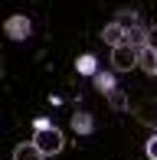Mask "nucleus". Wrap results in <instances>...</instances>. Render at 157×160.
<instances>
[{
	"label": "nucleus",
	"instance_id": "f257e3e1",
	"mask_svg": "<svg viewBox=\"0 0 157 160\" xmlns=\"http://www.w3.org/2000/svg\"><path fill=\"white\" fill-rule=\"evenodd\" d=\"M33 144H36V147H39L46 157H53V154H59V150L66 147V137H62L59 128H49V131H36Z\"/></svg>",
	"mask_w": 157,
	"mask_h": 160
},
{
	"label": "nucleus",
	"instance_id": "f03ea898",
	"mask_svg": "<svg viewBox=\"0 0 157 160\" xmlns=\"http://www.w3.org/2000/svg\"><path fill=\"white\" fill-rule=\"evenodd\" d=\"M138 49L134 46H118V49H111V69L115 72H131V69H138Z\"/></svg>",
	"mask_w": 157,
	"mask_h": 160
},
{
	"label": "nucleus",
	"instance_id": "7ed1b4c3",
	"mask_svg": "<svg viewBox=\"0 0 157 160\" xmlns=\"http://www.w3.org/2000/svg\"><path fill=\"white\" fill-rule=\"evenodd\" d=\"M3 33L10 36L13 42H23V39H30V33H33V23H30V17H23V13H13V17L3 23Z\"/></svg>",
	"mask_w": 157,
	"mask_h": 160
},
{
	"label": "nucleus",
	"instance_id": "20e7f679",
	"mask_svg": "<svg viewBox=\"0 0 157 160\" xmlns=\"http://www.w3.org/2000/svg\"><path fill=\"white\" fill-rule=\"evenodd\" d=\"M102 39L108 42L111 49H118V46H124V42H128V30H124L121 23H115V20H111V23L102 30Z\"/></svg>",
	"mask_w": 157,
	"mask_h": 160
},
{
	"label": "nucleus",
	"instance_id": "39448f33",
	"mask_svg": "<svg viewBox=\"0 0 157 160\" xmlns=\"http://www.w3.org/2000/svg\"><path fill=\"white\" fill-rule=\"evenodd\" d=\"M13 160H46V154L30 141V144H17L13 147Z\"/></svg>",
	"mask_w": 157,
	"mask_h": 160
},
{
	"label": "nucleus",
	"instance_id": "423d86ee",
	"mask_svg": "<svg viewBox=\"0 0 157 160\" xmlns=\"http://www.w3.org/2000/svg\"><path fill=\"white\" fill-rule=\"evenodd\" d=\"M72 131H78V134H92V131H95V118H92L89 111H75L72 114Z\"/></svg>",
	"mask_w": 157,
	"mask_h": 160
},
{
	"label": "nucleus",
	"instance_id": "0eeeda50",
	"mask_svg": "<svg viewBox=\"0 0 157 160\" xmlns=\"http://www.w3.org/2000/svg\"><path fill=\"white\" fill-rule=\"evenodd\" d=\"M138 69L147 72V75H157V52H154V49H141V56H138Z\"/></svg>",
	"mask_w": 157,
	"mask_h": 160
},
{
	"label": "nucleus",
	"instance_id": "6e6552de",
	"mask_svg": "<svg viewBox=\"0 0 157 160\" xmlns=\"http://www.w3.org/2000/svg\"><path fill=\"white\" fill-rule=\"evenodd\" d=\"M115 23H121L124 30H134V26H141V17L131 10V7H121V10L115 13Z\"/></svg>",
	"mask_w": 157,
	"mask_h": 160
},
{
	"label": "nucleus",
	"instance_id": "1a4fd4ad",
	"mask_svg": "<svg viewBox=\"0 0 157 160\" xmlns=\"http://www.w3.org/2000/svg\"><path fill=\"white\" fill-rule=\"evenodd\" d=\"M128 46H134L138 52L147 49V26H134V30H128Z\"/></svg>",
	"mask_w": 157,
	"mask_h": 160
},
{
	"label": "nucleus",
	"instance_id": "9d476101",
	"mask_svg": "<svg viewBox=\"0 0 157 160\" xmlns=\"http://www.w3.org/2000/svg\"><path fill=\"white\" fill-rule=\"evenodd\" d=\"M75 69H78V75H98V62H95V56H89V52L75 62Z\"/></svg>",
	"mask_w": 157,
	"mask_h": 160
},
{
	"label": "nucleus",
	"instance_id": "9b49d317",
	"mask_svg": "<svg viewBox=\"0 0 157 160\" xmlns=\"http://www.w3.org/2000/svg\"><path fill=\"white\" fill-rule=\"evenodd\" d=\"M105 98H108V105L115 108V111H128V95H124L121 88H111Z\"/></svg>",
	"mask_w": 157,
	"mask_h": 160
},
{
	"label": "nucleus",
	"instance_id": "f8f14e48",
	"mask_svg": "<svg viewBox=\"0 0 157 160\" xmlns=\"http://www.w3.org/2000/svg\"><path fill=\"white\" fill-rule=\"evenodd\" d=\"M95 88L102 92V95H108L111 88H118V85H115V75H111V72H98V75H95Z\"/></svg>",
	"mask_w": 157,
	"mask_h": 160
},
{
	"label": "nucleus",
	"instance_id": "ddd939ff",
	"mask_svg": "<svg viewBox=\"0 0 157 160\" xmlns=\"http://www.w3.org/2000/svg\"><path fill=\"white\" fill-rule=\"evenodd\" d=\"M144 154H147V160H157V134H154V137H147V147H144Z\"/></svg>",
	"mask_w": 157,
	"mask_h": 160
},
{
	"label": "nucleus",
	"instance_id": "4468645a",
	"mask_svg": "<svg viewBox=\"0 0 157 160\" xmlns=\"http://www.w3.org/2000/svg\"><path fill=\"white\" fill-rule=\"evenodd\" d=\"M147 49H154V52H157V23L147 26Z\"/></svg>",
	"mask_w": 157,
	"mask_h": 160
},
{
	"label": "nucleus",
	"instance_id": "2eb2a0df",
	"mask_svg": "<svg viewBox=\"0 0 157 160\" xmlns=\"http://www.w3.org/2000/svg\"><path fill=\"white\" fill-rule=\"evenodd\" d=\"M33 128H36V131H49V121H46V118H36V124H33Z\"/></svg>",
	"mask_w": 157,
	"mask_h": 160
}]
</instances>
